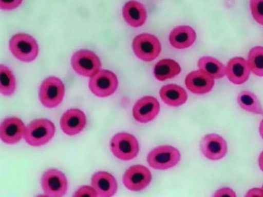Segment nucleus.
Returning a JSON list of instances; mask_svg holds the SVG:
<instances>
[{
	"label": "nucleus",
	"instance_id": "1",
	"mask_svg": "<svg viewBox=\"0 0 263 197\" xmlns=\"http://www.w3.org/2000/svg\"><path fill=\"white\" fill-rule=\"evenodd\" d=\"M54 123L47 119H35L26 128L24 139L33 147H40L49 143L55 133Z\"/></svg>",
	"mask_w": 263,
	"mask_h": 197
},
{
	"label": "nucleus",
	"instance_id": "2",
	"mask_svg": "<svg viewBox=\"0 0 263 197\" xmlns=\"http://www.w3.org/2000/svg\"><path fill=\"white\" fill-rule=\"evenodd\" d=\"M12 54L18 60L24 62L34 61L39 54V46L35 40L26 33H17L9 42Z\"/></svg>",
	"mask_w": 263,
	"mask_h": 197
},
{
	"label": "nucleus",
	"instance_id": "3",
	"mask_svg": "<svg viewBox=\"0 0 263 197\" xmlns=\"http://www.w3.org/2000/svg\"><path fill=\"white\" fill-rule=\"evenodd\" d=\"M64 95V84L58 77L50 76L44 80L40 86L39 100L46 108L58 107L63 101Z\"/></svg>",
	"mask_w": 263,
	"mask_h": 197
},
{
	"label": "nucleus",
	"instance_id": "4",
	"mask_svg": "<svg viewBox=\"0 0 263 197\" xmlns=\"http://www.w3.org/2000/svg\"><path fill=\"white\" fill-rule=\"evenodd\" d=\"M180 160L179 150L170 145L160 146L153 149L147 157L149 166L158 170H166L174 167Z\"/></svg>",
	"mask_w": 263,
	"mask_h": 197
},
{
	"label": "nucleus",
	"instance_id": "5",
	"mask_svg": "<svg viewBox=\"0 0 263 197\" xmlns=\"http://www.w3.org/2000/svg\"><path fill=\"white\" fill-rule=\"evenodd\" d=\"M112 154L122 161H130L139 154L140 146L138 141L133 135L125 132L116 134L110 142Z\"/></svg>",
	"mask_w": 263,
	"mask_h": 197
},
{
	"label": "nucleus",
	"instance_id": "6",
	"mask_svg": "<svg viewBox=\"0 0 263 197\" xmlns=\"http://www.w3.org/2000/svg\"><path fill=\"white\" fill-rule=\"evenodd\" d=\"M72 67L80 75L91 77L101 70L99 57L89 50H80L75 52L71 60Z\"/></svg>",
	"mask_w": 263,
	"mask_h": 197
},
{
	"label": "nucleus",
	"instance_id": "7",
	"mask_svg": "<svg viewBox=\"0 0 263 197\" xmlns=\"http://www.w3.org/2000/svg\"><path fill=\"white\" fill-rule=\"evenodd\" d=\"M42 189L47 196L60 197L67 193L69 184L65 174L54 168L43 172L41 179Z\"/></svg>",
	"mask_w": 263,
	"mask_h": 197
},
{
	"label": "nucleus",
	"instance_id": "8",
	"mask_svg": "<svg viewBox=\"0 0 263 197\" xmlns=\"http://www.w3.org/2000/svg\"><path fill=\"white\" fill-rule=\"evenodd\" d=\"M133 48L136 55L145 62L155 60L162 50L159 39L149 33H142L136 36L133 41Z\"/></svg>",
	"mask_w": 263,
	"mask_h": 197
},
{
	"label": "nucleus",
	"instance_id": "9",
	"mask_svg": "<svg viewBox=\"0 0 263 197\" xmlns=\"http://www.w3.org/2000/svg\"><path fill=\"white\" fill-rule=\"evenodd\" d=\"M119 81L117 75L112 71L102 70L90 77L89 89L95 96L106 97L114 94L117 91Z\"/></svg>",
	"mask_w": 263,
	"mask_h": 197
},
{
	"label": "nucleus",
	"instance_id": "10",
	"mask_svg": "<svg viewBox=\"0 0 263 197\" xmlns=\"http://www.w3.org/2000/svg\"><path fill=\"white\" fill-rule=\"evenodd\" d=\"M152 175L145 166L136 165L129 167L125 172L123 183L128 190L140 191L146 188L151 183Z\"/></svg>",
	"mask_w": 263,
	"mask_h": 197
},
{
	"label": "nucleus",
	"instance_id": "11",
	"mask_svg": "<svg viewBox=\"0 0 263 197\" xmlns=\"http://www.w3.org/2000/svg\"><path fill=\"white\" fill-rule=\"evenodd\" d=\"M200 149L203 155L213 161L223 159L228 151V144L225 139L213 133L207 134L202 139Z\"/></svg>",
	"mask_w": 263,
	"mask_h": 197
},
{
	"label": "nucleus",
	"instance_id": "12",
	"mask_svg": "<svg viewBox=\"0 0 263 197\" xmlns=\"http://www.w3.org/2000/svg\"><path fill=\"white\" fill-rule=\"evenodd\" d=\"M86 124L87 118L85 114L78 108L68 109L63 113L60 122L63 132L70 136L80 133Z\"/></svg>",
	"mask_w": 263,
	"mask_h": 197
},
{
	"label": "nucleus",
	"instance_id": "13",
	"mask_svg": "<svg viewBox=\"0 0 263 197\" xmlns=\"http://www.w3.org/2000/svg\"><path fill=\"white\" fill-rule=\"evenodd\" d=\"M160 111V104L155 97L146 96L139 100L134 106L133 116L140 123H147L154 120Z\"/></svg>",
	"mask_w": 263,
	"mask_h": 197
},
{
	"label": "nucleus",
	"instance_id": "14",
	"mask_svg": "<svg viewBox=\"0 0 263 197\" xmlns=\"http://www.w3.org/2000/svg\"><path fill=\"white\" fill-rule=\"evenodd\" d=\"M26 126L20 119L10 117L5 119L0 126V139L5 143L15 144L24 137Z\"/></svg>",
	"mask_w": 263,
	"mask_h": 197
},
{
	"label": "nucleus",
	"instance_id": "15",
	"mask_svg": "<svg viewBox=\"0 0 263 197\" xmlns=\"http://www.w3.org/2000/svg\"><path fill=\"white\" fill-rule=\"evenodd\" d=\"M91 185L96 191L98 196L109 197L117 192L118 186L113 175L105 171L95 173L91 178Z\"/></svg>",
	"mask_w": 263,
	"mask_h": 197
},
{
	"label": "nucleus",
	"instance_id": "16",
	"mask_svg": "<svg viewBox=\"0 0 263 197\" xmlns=\"http://www.w3.org/2000/svg\"><path fill=\"white\" fill-rule=\"evenodd\" d=\"M187 89L195 94H204L210 92L215 84L214 79L201 70L189 73L185 80Z\"/></svg>",
	"mask_w": 263,
	"mask_h": 197
},
{
	"label": "nucleus",
	"instance_id": "17",
	"mask_svg": "<svg viewBox=\"0 0 263 197\" xmlns=\"http://www.w3.org/2000/svg\"><path fill=\"white\" fill-rule=\"evenodd\" d=\"M251 70L248 61L243 57H235L231 58L226 67V75L234 84L241 85L249 78Z\"/></svg>",
	"mask_w": 263,
	"mask_h": 197
},
{
	"label": "nucleus",
	"instance_id": "18",
	"mask_svg": "<svg viewBox=\"0 0 263 197\" xmlns=\"http://www.w3.org/2000/svg\"><path fill=\"white\" fill-rule=\"evenodd\" d=\"M122 13L126 23L134 28L142 26L147 18V12L145 7L135 0L129 1L124 5Z\"/></svg>",
	"mask_w": 263,
	"mask_h": 197
},
{
	"label": "nucleus",
	"instance_id": "19",
	"mask_svg": "<svg viewBox=\"0 0 263 197\" xmlns=\"http://www.w3.org/2000/svg\"><path fill=\"white\" fill-rule=\"evenodd\" d=\"M196 39V33L191 27L181 26L174 28L170 33L169 41L171 45L177 49L191 47Z\"/></svg>",
	"mask_w": 263,
	"mask_h": 197
},
{
	"label": "nucleus",
	"instance_id": "20",
	"mask_svg": "<svg viewBox=\"0 0 263 197\" xmlns=\"http://www.w3.org/2000/svg\"><path fill=\"white\" fill-rule=\"evenodd\" d=\"M162 100L167 105L178 107L185 104L187 94L181 86L177 84H167L163 86L160 91Z\"/></svg>",
	"mask_w": 263,
	"mask_h": 197
},
{
	"label": "nucleus",
	"instance_id": "21",
	"mask_svg": "<svg viewBox=\"0 0 263 197\" xmlns=\"http://www.w3.org/2000/svg\"><path fill=\"white\" fill-rule=\"evenodd\" d=\"M181 68L178 63L172 59H163L155 65L154 74L160 81H164L178 75Z\"/></svg>",
	"mask_w": 263,
	"mask_h": 197
},
{
	"label": "nucleus",
	"instance_id": "22",
	"mask_svg": "<svg viewBox=\"0 0 263 197\" xmlns=\"http://www.w3.org/2000/svg\"><path fill=\"white\" fill-rule=\"evenodd\" d=\"M198 67L213 79H220L226 75V67L218 60L211 56H204L198 62Z\"/></svg>",
	"mask_w": 263,
	"mask_h": 197
},
{
	"label": "nucleus",
	"instance_id": "23",
	"mask_svg": "<svg viewBox=\"0 0 263 197\" xmlns=\"http://www.w3.org/2000/svg\"><path fill=\"white\" fill-rule=\"evenodd\" d=\"M237 103L243 110L256 115L263 116V108L256 95L249 91L240 92L237 96Z\"/></svg>",
	"mask_w": 263,
	"mask_h": 197
},
{
	"label": "nucleus",
	"instance_id": "24",
	"mask_svg": "<svg viewBox=\"0 0 263 197\" xmlns=\"http://www.w3.org/2000/svg\"><path fill=\"white\" fill-rule=\"evenodd\" d=\"M16 80L10 69L4 65L0 66V92L5 96H10L15 92Z\"/></svg>",
	"mask_w": 263,
	"mask_h": 197
},
{
	"label": "nucleus",
	"instance_id": "25",
	"mask_svg": "<svg viewBox=\"0 0 263 197\" xmlns=\"http://www.w3.org/2000/svg\"><path fill=\"white\" fill-rule=\"evenodd\" d=\"M248 62L251 72L257 76L263 77V47L252 48L249 53Z\"/></svg>",
	"mask_w": 263,
	"mask_h": 197
},
{
	"label": "nucleus",
	"instance_id": "26",
	"mask_svg": "<svg viewBox=\"0 0 263 197\" xmlns=\"http://www.w3.org/2000/svg\"><path fill=\"white\" fill-rule=\"evenodd\" d=\"M250 8L254 19L263 26V0H250Z\"/></svg>",
	"mask_w": 263,
	"mask_h": 197
},
{
	"label": "nucleus",
	"instance_id": "27",
	"mask_svg": "<svg viewBox=\"0 0 263 197\" xmlns=\"http://www.w3.org/2000/svg\"><path fill=\"white\" fill-rule=\"evenodd\" d=\"M73 196L82 197V196H98L97 193L93 187L91 186L84 185L80 187L74 193Z\"/></svg>",
	"mask_w": 263,
	"mask_h": 197
},
{
	"label": "nucleus",
	"instance_id": "28",
	"mask_svg": "<svg viewBox=\"0 0 263 197\" xmlns=\"http://www.w3.org/2000/svg\"><path fill=\"white\" fill-rule=\"evenodd\" d=\"M23 0H0V7L4 10H12L17 8Z\"/></svg>",
	"mask_w": 263,
	"mask_h": 197
},
{
	"label": "nucleus",
	"instance_id": "29",
	"mask_svg": "<svg viewBox=\"0 0 263 197\" xmlns=\"http://www.w3.org/2000/svg\"><path fill=\"white\" fill-rule=\"evenodd\" d=\"M215 197H236L235 192L231 188L224 187L216 190L213 195Z\"/></svg>",
	"mask_w": 263,
	"mask_h": 197
},
{
	"label": "nucleus",
	"instance_id": "30",
	"mask_svg": "<svg viewBox=\"0 0 263 197\" xmlns=\"http://www.w3.org/2000/svg\"><path fill=\"white\" fill-rule=\"evenodd\" d=\"M247 197H263V190L261 188H254L250 189L246 193Z\"/></svg>",
	"mask_w": 263,
	"mask_h": 197
},
{
	"label": "nucleus",
	"instance_id": "31",
	"mask_svg": "<svg viewBox=\"0 0 263 197\" xmlns=\"http://www.w3.org/2000/svg\"><path fill=\"white\" fill-rule=\"evenodd\" d=\"M258 163L260 169L263 172V151L261 152L259 155Z\"/></svg>",
	"mask_w": 263,
	"mask_h": 197
},
{
	"label": "nucleus",
	"instance_id": "32",
	"mask_svg": "<svg viewBox=\"0 0 263 197\" xmlns=\"http://www.w3.org/2000/svg\"><path fill=\"white\" fill-rule=\"evenodd\" d=\"M259 133L260 137L263 140V119L261 121L259 126Z\"/></svg>",
	"mask_w": 263,
	"mask_h": 197
},
{
	"label": "nucleus",
	"instance_id": "33",
	"mask_svg": "<svg viewBox=\"0 0 263 197\" xmlns=\"http://www.w3.org/2000/svg\"><path fill=\"white\" fill-rule=\"evenodd\" d=\"M261 188H262V190H263V184H262V185Z\"/></svg>",
	"mask_w": 263,
	"mask_h": 197
}]
</instances>
